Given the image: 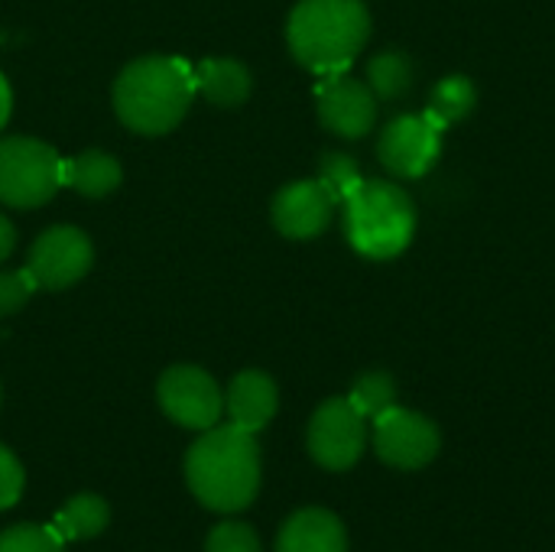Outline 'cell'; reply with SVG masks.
Instances as JSON below:
<instances>
[{
    "label": "cell",
    "mask_w": 555,
    "mask_h": 552,
    "mask_svg": "<svg viewBox=\"0 0 555 552\" xmlns=\"http://www.w3.org/2000/svg\"><path fill=\"white\" fill-rule=\"evenodd\" d=\"M309 455L325 472H348L367 449V420L351 407L348 397L325 400L309 420Z\"/></svg>",
    "instance_id": "7"
},
{
    "label": "cell",
    "mask_w": 555,
    "mask_h": 552,
    "mask_svg": "<svg viewBox=\"0 0 555 552\" xmlns=\"http://www.w3.org/2000/svg\"><path fill=\"white\" fill-rule=\"evenodd\" d=\"M205 552H263V543H260V537H257V530L250 524L224 521L208 534Z\"/></svg>",
    "instance_id": "23"
},
{
    "label": "cell",
    "mask_w": 555,
    "mask_h": 552,
    "mask_svg": "<svg viewBox=\"0 0 555 552\" xmlns=\"http://www.w3.org/2000/svg\"><path fill=\"white\" fill-rule=\"evenodd\" d=\"M478 104V88L468 75H446L442 81H436V88L429 91V107L426 117L439 127L449 130L455 124H462Z\"/></svg>",
    "instance_id": "18"
},
{
    "label": "cell",
    "mask_w": 555,
    "mask_h": 552,
    "mask_svg": "<svg viewBox=\"0 0 555 552\" xmlns=\"http://www.w3.org/2000/svg\"><path fill=\"white\" fill-rule=\"evenodd\" d=\"M156 400L176 426L195 433L218 426L224 413V394L218 390L215 377L192 364L169 368L156 384Z\"/></svg>",
    "instance_id": "8"
},
{
    "label": "cell",
    "mask_w": 555,
    "mask_h": 552,
    "mask_svg": "<svg viewBox=\"0 0 555 552\" xmlns=\"http://www.w3.org/2000/svg\"><path fill=\"white\" fill-rule=\"evenodd\" d=\"M348 244L367 260H393L416 238V205L403 185L371 179L341 202Z\"/></svg>",
    "instance_id": "4"
},
{
    "label": "cell",
    "mask_w": 555,
    "mask_h": 552,
    "mask_svg": "<svg viewBox=\"0 0 555 552\" xmlns=\"http://www.w3.org/2000/svg\"><path fill=\"white\" fill-rule=\"evenodd\" d=\"M315 104L322 127L345 140H361L377 124V94L367 88V81H354L345 72L322 75L315 88Z\"/></svg>",
    "instance_id": "10"
},
{
    "label": "cell",
    "mask_w": 555,
    "mask_h": 552,
    "mask_svg": "<svg viewBox=\"0 0 555 552\" xmlns=\"http://www.w3.org/2000/svg\"><path fill=\"white\" fill-rule=\"evenodd\" d=\"M91 264H94V251L85 231L59 224L36 238L26 267L36 277L39 290H65L78 283L91 270Z\"/></svg>",
    "instance_id": "11"
},
{
    "label": "cell",
    "mask_w": 555,
    "mask_h": 552,
    "mask_svg": "<svg viewBox=\"0 0 555 552\" xmlns=\"http://www.w3.org/2000/svg\"><path fill=\"white\" fill-rule=\"evenodd\" d=\"M260 446L234 423L205 429L185 452L189 491L211 514L247 511L260 495Z\"/></svg>",
    "instance_id": "1"
},
{
    "label": "cell",
    "mask_w": 555,
    "mask_h": 552,
    "mask_svg": "<svg viewBox=\"0 0 555 552\" xmlns=\"http://www.w3.org/2000/svg\"><path fill=\"white\" fill-rule=\"evenodd\" d=\"M335 208H338L335 195L319 179H302V182H289L276 192L270 215L283 238L312 241L332 224Z\"/></svg>",
    "instance_id": "12"
},
{
    "label": "cell",
    "mask_w": 555,
    "mask_h": 552,
    "mask_svg": "<svg viewBox=\"0 0 555 552\" xmlns=\"http://www.w3.org/2000/svg\"><path fill=\"white\" fill-rule=\"evenodd\" d=\"M416 81L413 59L400 49H387L367 62V88L377 94V101H397L403 98Z\"/></svg>",
    "instance_id": "19"
},
{
    "label": "cell",
    "mask_w": 555,
    "mask_h": 552,
    "mask_svg": "<svg viewBox=\"0 0 555 552\" xmlns=\"http://www.w3.org/2000/svg\"><path fill=\"white\" fill-rule=\"evenodd\" d=\"M13 244H16V228L10 224L7 215H0V264L13 254Z\"/></svg>",
    "instance_id": "26"
},
{
    "label": "cell",
    "mask_w": 555,
    "mask_h": 552,
    "mask_svg": "<svg viewBox=\"0 0 555 552\" xmlns=\"http://www.w3.org/2000/svg\"><path fill=\"white\" fill-rule=\"evenodd\" d=\"M348 400L364 420H377L380 413L397 407V381L387 371H367L354 381Z\"/></svg>",
    "instance_id": "20"
},
{
    "label": "cell",
    "mask_w": 555,
    "mask_h": 552,
    "mask_svg": "<svg viewBox=\"0 0 555 552\" xmlns=\"http://www.w3.org/2000/svg\"><path fill=\"white\" fill-rule=\"evenodd\" d=\"M111 524V508L104 498L98 495H75L72 501H65L52 521V530L65 540V543H78V540H91L98 534H104V527Z\"/></svg>",
    "instance_id": "17"
},
{
    "label": "cell",
    "mask_w": 555,
    "mask_h": 552,
    "mask_svg": "<svg viewBox=\"0 0 555 552\" xmlns=\"http://www.w3.org/2000/svg\"><path fill=\"white\" fill-rule=\"evenodd\" d=\"M62 189V156L33 137L0 140V202L10 208L46 205Z\"/></svg>",
    "instance_id": "5"
},
{
    "label": "cell",
    "mask_w": 555,
    "mask_h": 552,
    "mask_svg": "<svg viewBox=\"0 0 555 552\" xmlns=\"http://www.w3.org/2000/svg\"><path fill=\"white\" fill-rule=\"evenodd\" d=\"M36 290H39V283L29 273V267L0 273V316H13L16 309H23Z\"/></svg>",
    "instance_id": "24"
},
{
    "label": "cell",
    "mask_w": 555,
    "mask_h": 552,
    "mask_svg": "<svg viewBox=\"0 0 555 552\" xmlns=\"http://www.w3.org/2000/svg\"><path fill=\"white\" fill-rule=\"evenodd\" d=\"M276 552H348V530L332 511L302 508L280 527Z\"/></svg>",
    "instance_id": "14"
},
{
    "label": "cell",
    "mask_w": 555,
    "mask_h": 552,
    "mask_svg": "<svg viewBox=\"0 0 555 552\" xmlns=\"http://www.w3.org/2000/svg\"><path fill=\"white\" fill-rule=\"evenodd\" d=\"M195 72L179 55H143L114 81V111L124 127L143 137L169 133L195 98Z\"/></svg>",
    "instance_id": "2"
},
{
    "label": "cell",
    "mask_w": 555,
    "mask_h": 552,
    "mask_svg": "<svg viewBox=\"0 0 555 552\" xmlns=\"http://www.w3.org/2000/svg\"><path fill=\"white\" fill-rule=\"evenodd\" d=\"M371 423H374L371 442H374L377 459L397 472H420V468L433 465L442 449L439 426L416 410L390 407L387 413H380Z\"/></svg>",
    "instance_id": "6"
},
{
    "label": "cell",
    "mask_w": 555,
    "mask_h": 552,
    "mask_svg": "<svg viewBox=\"0 0 555 552\" xmlns=\"http://www.w3.org/2000/svg\"><path fill=\"white\" fill-rule=\"evenodd\" d=\"M23 488H26V472L20 459L7 446H0V511L13 508L23 498Z\"/></svg>",
    "instance_id": "25"
},
{
    "label": "cell",
    "mask_w": 555,
    "mask_h": 552,
    "mask_svg": "<svg viewBox=\"0 0 555 552\" xmlns=\"http://www.w3.org/2000/svg\"><path fill=\"white\" fill-rule=\"evenodd\" d=\"M124 179L120 163L111 153L88 150L75 159H62V185L75 189L85 198H104L111 195Z\"/></svg>",
    "instance_id": "16"
},
{
    "label": "cell",
    "mask_w": 555,
    "mask_h": 552,
    "mask_svg": "<svg viewBox=\"0 0 555 552\" xmlns=\"http://www.w3.org/2000/svg\"><path fill=\"white\" fill-rule=\"evenodd\" d=\"M319 182H322V185L335 195V202L341 205V202L364 182V176H361L358 163H354L348 153H325L322 163H319Z\"/></svg>",
    "instance_id": "21"
},
{
    "label": "cell",
    "mask_w": 555,
    "mask_h": 552,
    "mask_svg": "<svg viewBox=\"0 0 555 552\" xmlns=\"http://www.w3.org/2000/svg\"><path fill=\"white\" fill-rule=\"evenodd\" d=\"M195 91L218 107H237L250 98V72L234 59H205L192 65Z\"/></svg>",
    "instance_id": "15"
},
{
    "label": "cell",
    "mask_w": 555,
    "mask_h": 552,
    "mask_svg": "<svg viewBox=\"0 0 555 552\" xmlns=\"http://www.w3.org/2000/svg\"><path fill=\"white\" fill-rule=\"evenodd\" d=\"M276 407H280V390L273 377L263 371H241L224 394V410L231 423L247 433H260L276 416Z\"/></svg>",
    "instance_id": "13"
},
{
    "label": "cell",
    "mask_w": 555,
    "mask_h": 552,
    "mask_svg": "<svg viewBox=\"0 0 555 552\" xmlns=\"http://www.w3.org/2000/svg\"><path fill=\"white\" fill-rule=\"evenodd\" d=\"M10 107H13V94H10L7 78L0 75V130H3V124H7V117H10Z\"/></svg>",
    "instance_id": "27"
},
{
    "label": "cell",
    "mask_w": 555,
    "mask_h": 552,
    "mask_svg": "<svg viewBox=\"0 0 555 552\" xmlns=\"http://www.w3.org/2000/svg\"><path fill=\"white\" fill-rule=\"evenodd\" d=\"M377 156L397 179H423L442 156V130L426 114L393 117L377 140Z\"/></svg>",
    "instance_id": "9"
},
{
    "label": "cell",
    "mask_w": 555,
    "mask_h": 552,
    "mask_svg": "<svg viewBox=\"0 0 555 552\" xmlns=\"http://www.w3.org/2000/svg\"><path fill=\"white\" fill-rule=\"evenodd\" d=\"M0 552H65V540L52 527L20 524L0 534Z\"/></svg>",
    "instance_id": "22"
},
{
    "label": "cell",
    "mask_w": 555,
    "mask_h": 552,
    "mask_svg": "<svg viewBox=\"0 0 555 552\" xmlns=\"http://www.w3.org/2000/svg\"><path fill=\"white\" fill-rule=\"evenodd\" d=\"M371 36L364 0H299L286 23L289 52L315 75L345 72Z\"/></svg>",
    "instance_id": "3"
}]
</instances>
